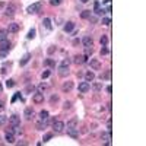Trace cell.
Returning a JSON list of instances; mask_svg holds the SVG:
<instances>
[{
	"mask_svg": "<svg viewBox=\"0 0 146 146\" xmlns=\"http://www.w3.org/2000/svg\"><path fill=\"white\" fill-rule=\"evenodd\" d=\"M41 7H42V3L41 2H36V3H32L31 6H28V13H31V15H34V13H38L40 10H41Z\"/></svg>",
	"mask_w": 146,
	"mask_h": 146,
	"instance_id": "1",
	"label": "cell"
},
{
	"mask_svg": "<svg viewBox=\"0 0 146 146\" xmlns=\"http://www.w3.org/2000/svg\"><path fill=\"white\" fill-rule=\"evenodd\" d=\"M21 29V26H19V23H16V22H12V23H9V28H7V32L9 34H16V32Z\"/></svg>",
	"mask_w": 146,
	"mask_h": 146,
	"instance_id": "2",
	"label": "cell"
},
{
	"mask_svg": "<svg viewBox=\"0 0 146 146\" xmlns=\"http://www.w3.org/2000/svg\"><path fill=\"white\" fill-rule=\"evenodd\" d=\"M53 129H54L56 133L63 132V130H64V123H63V121H54V123H53Z\"/></svg>",
	"mask_w": 146,
	"mask_h": 146,
	"instance_id": "3",
	"label": "cell"
},
{
	"mask_svg": "<svg viewBox=\"0 0 146 146\" xmlns=\"http://www.w3.org/2000/svg\"><path fill=\"white\" fill-rule=\"evenodd\" d=\"M89 88H91V86H89V82H86V80L79 83V92H82V94L88 92V91H89Z\"/></svg>",
	"mask_w": 146,
	"mask_h": 146,
	"instance_id": "4",
	"label": "cell"
},
{
	"mask_svg": "<svg viewBox=\"0 0 146 146\" xmlns=\"http://www.w3.org/2000/svg\"><path fill=\"white\" fill-rule=\"evenodd\" d=\"M82 44L83 47H92V44H94V40H92V36H83L82 38Z\"/></svg>",
	"mask_w": 146,
	"mask_h": 146,
	"instance_id": "5",
	"label": "cell"
},
{
	"mask_svg": "<svg viewBox=\"0 0 146 146\" xmlns=\"http://www.w3.org/2000/svg\"><path fill=\"white\" fill-rule=\"evenodd\" d=\"M9 123L13 126V127H16V126H19L21 124V120H19V117L16 114H13L12 117H9Z\"/></svg>",
	"mask_w": 146,
	"mask_h": 146,
	"instance_id": "6",
	"label": "cell"
},
{
	"mask_svg": "<svg viewBox=\"0 0 146 146\" xmlns=\"http://www.w3.org/2000/svg\"><path fill=\"white\" fill-rule=\"evenodd\" d=\"M61 89H63V92H70L73 89V82L72 80H67V82L63 83V86H61Z\"/></svg>",
	"mask_w": 146,
	"mask_h": 146,
	"instance_id": "7",
	"label": "cell"
},
{
	"mask_svg": "<svg viewBox=\"0 0 146 146\" xmlns=\"http://www.w3.org/2000/svg\"><path fill=\"white\" fill-rule=\"evenodd\" d=\"M32 99H34V102H35V104H41L42 101H44V94L38 92V94H35V95L32 96Z\"/></svg>",
	"mask_w": 146,
	"mask_h": 146,
	"instance_id": "8",
	"label": "cell"
},
{
	"mask_svg": "<svg viewBox=\"0 0 146 146\" xmlns=\"http://www.w3.org/2000/svg\"><path fill=\"white\" fill-rule=\"evenodd\" d=\"M0 50L9 51V50H10V42L7 41V40H3V41H0Z\"/></svg>",
	"mask_w": 146,
	"mask_h": 146,
	"instance_id": "9",
	"label": "cell"
},
{
	"mask_svg": "<svg viewBox=\"0 0 146 146\" xmlns=\"http://www.w3.org/2000/svg\"><path fill=\"white\" fill-rule=\"evenodd\" d=\"M86 60H88L86 56H82V54H80V56H75V60H73V61H75L76 64H83Z\"/></svg>",
	"mask_w": 146,
	"mask_h": 146,
	"instance_id": "10",
	"label": "cell"
},
{
	"mask_svg": "<svg viewBox=\"0 0 146 146\" xmlns=\"http://www.w3.org/2000/svg\"><path fill=\"white\" fill-rule=\"evenodd\" d=\"M23 115H25V118L26 120H32V117H34V110L32 108H25V113H23Z\"/></svg>",
	"mask_w": 146,
	"mask_h": 146,
	"instance_id": "11",
	"label": "cell"
},
{
	"mask_svg": "<svg viewBox=\"0 0 146 146\" xmlns=\"http://www.w3.org/2000/svg\"><path fill=\"white\" fill-rule=\"evenodd\" d=\"M6 16H9V18H12L15 15V6L13 5H9L7 7H6V12H5Z\"/></svg>",
	"mask_w": 146,
	"mask_h": 146,
	"instance_id": "12",
	"label": "cell"
},
{
	"mask_svg": "<svg viewBox=\"0 0 146 146\" xmlns=\"http://www.w3.org/2000/svg\"><path fill=\"white\" fill-rule=\"evenodd\" d=\"M91 69H94V70H99V69H101V63L96 59H91Z\"/></svg>",
	"mask_w": 146,
	"mask_h": 146,
	"instance_id": "13",
	"label": "cell"
},
{
	"mask_svg": "<svg viewBox=\"0 0 146 146\" xmlns=\"http://www.w3.org/2000/svg\"><path fill=\"white\" fill-rule=\"evenodd\" d=\"M35 127H36V130H44V129L47 127V120H40V121L35 124Z\"/></svg>",
	"mask_w": 146,
	"mask_h": 146,
	"instance_id": "14",
	"label": "cell"
},
{
	"mask_svg": "<svg viewBox=\"0 0 146 146\" xmlns=\"http://www.w3.org/2000/svg\"><path fill=\"white\" fill-rule=\"evenodd\" d=\"M67 134L69 136H72V137H79V132H78V127L76 129H67Z\"/></svg>",
	"mask_w": 146,
	"mask_h": 146,
	"instance_id": "15",
	"label": "cell"
},
{
	"mask_svg": "<svg viewBox=\"0 0 146 146\" xmlns=\"http://www.w3.org/2000/svg\"><path fill=\"white\" fill-rule=\"evenodd\" d=\"M76 126H78V118L76 117H73L70 121H67V129H76Z\"/></svg>",
	"mask_w": 146,
	"mask_h": 146,
	"instance_id": "16",
	"label": "cell"
},
{
	"mask_svg": "<svg viewBox=\"0 0 146 146\" xmlns=\"http://www.w3.org/2000/svg\"><path fill=\"white\" fill-rule=\"evenodd\" d=\"M63 29H64V32H72L73 29H75V23H73V22H67L63 26Z\"/></svg>",
	"mask_w": 146,
	"mask_h": 146,
	"instance_id": "17",
	"label": "cell"
},
{
	"mask_svg": "<svg viewBox=\"0 0 146 146\" xmlns=\"http://www.w3.org/2000/svg\"><path fill=\"white\" fill-rule=\"evenodd\" d=\"M94 79H95V73L94 72H86L85 73V80H86V82H92Z\"/></svg>",
	"mask_w": 146,
	"mask_h": 146,
	"instance_id": "18",
	"label": "cell"
},
{
	"mask_svg": "<svg viewBox=\"0 0 146 146\" xmlns=\"http://www.w3.org/2000/svg\"><path fill=\"white\" fill-rule=\"evenodd\" d=\"M29 60H31V53H26V54L22 57V60H21V63H19V64H21V66H25Z\"/></svg>",
	"mask_w": 146,
	"mask_h": 146,
	"instance_id": "19",
	"label": "cell"
},
{
	"mask_svg": "<svg viewBox=\"0 0 146 146\" xmlns=\"http://www.w3.org/2000/svg\"><path fill=\"white\" fill-rule=\"evenodd\" d=\"M5 139H6V142H7V143H15V136H13V133H7V132H6Z\"/></svg>",
	"mask_w": 146,
	"mask_h": 146,
	"instance_id": "20",
	"label": "cell"
},
{
	"mask_svg": "<svg viewBox=\"0 0 146 146\" xmlns=\"http://www.w3.org/2000/svg\"><path fill=\"white\" fill-rule=\"evenodd\" d=\"M42 23H44V26H45L47 29H53V25H51V19L50 18H44Z\"/></svg>",
	"mask_w": 146,
	"mask_h": 146,
	"instance_id": "21",
	"label": "cell"
},
{
	"mask_svg": "<svg viewBox=\"0 0 146 146\" xmlns=\"http://www.w3.org/2000/svg\"><path fill=\"white\" fill-rule=\"evenodd\" d=\"M7 29H0V41H3V40H7Z\"/></svg>",
	"mask_w": 146,
	"mask_h": 146,
	"instance_id": "22",
	"label": "cell"
},
{
	"mask_svg": "<svg viewBox=\"0 0 146 146\" xmlns=\"http://www.w3.org/2000/svg\"><path fill=\"white\" fill-rule=\"evenodd\" d=\"M91 15H92L91 10H83L82 13H80V18H82V19H89V18H91Z\"/></svg>",
	"mask_w": 146,
	"mask_h": 146,
	"instance_id": "23",
	"label": "cell"
},
{
	"mask_svg": "<svg viewBox=\"0 0 146 146\" xmlns=\"http://www.w3.org/2000/svg\"><path fill=\"white\" fill-rule=\"evenodd\" d=\"M44 64H45V66H48V67H56V61H54L53 59L44 60Z\"/></svg>",
	"mask_w": 146,
	"mask_h": 146,
	"instance_id": "24",
	"label": "cell"
},
{
	"mask_svg": "<svg viewBox=\"0 0 146 146\" xmlns=\"http://www.w3.org/2000/svg\"><path fill=\"white\" fill-rule=\"evenodd\" d=\"M40 120H48V111H45V110L40 111Z\"/></svg>",
	"mask_w": 146,
	"mask_h": 146,
	"instance_id": "25",
	"label": "cell"
},
{
	"mask_svg": "<svg viewBox=\"0 0 146 146\" xmlns=\"http://www.w3.org/2000/svg\"><path fill=\"white\" fill-rule=\"evenodd\" d=\"M92 89L95 92H99L101 89H102V83H99V82H95L94 85H92Z\"/></svg>",
	"mask_w": 146,
	"mask_h": 146,
	"instance_id": "26",
	"label": "cell"
},
{
	"mask_svg": "<svg viewBox=\"0 0 146 146\" xmlns=\"http://www.w3.org/2000/svg\"><path fill=\"white\" fill-rule=\"evenodd\" d=\"M35 34H36L35 28H32V29H29V32H28L26 38H28V40H32V38H34V36H35Z\"/></svg>",
	"mask_w": 146,
	"mask_h": 146,
	"instance_id": "27",
	"label": "cell"
},
{
	"mask_svg": "<svg viewBox=\"0 0 146 146\" xmlns=\"http://www.w3.org/2000/svg\"><path fill=\"white\" fill-rule=\"evenodd\" d=\"M60 76H66V75H69V67H60Z\"/></svg>",
	"mask_w": 146,
	"mask_h": 146,
	"instance_id": "28",
	"label": "cell"
},
{
	"mask_svg": "<svg viewBox=\"0 0 146 146\" xmlns=\"http://www.w3.org/2000/svg\"><path fill=\"white\" fill-rule=\"evenodd\" d=\"M99 42H101V45H107V42H108V36L102 35L101 36V40H99Z\"/></svg>",
	"mask_w": 146,
	"mask_h": 146,
	"instance_id": "29",
	"label": "cell"
},
{
	"mask_svg": "<svg viewBox=\"0 0 146 146\" xmlns=\"http://www.w3.org/2000/svg\"><path fill=\"white\" fill-rule=\"evenodd\" d=\"M34 91H35V86H34V85H28L26 89H25V92H26V94H32Z\"/></svg>",
	"mask_w": 146,
	"mask_h": 146,
	"instance_id": "30",
	"label": "cell"
},
{
	"mask_svg": "<svg viewBox=\"0 0 146 146\" xmlns=\"http://www.w3.org/2000/svg\"><path fill=\"white\" fill-rule=\"evenodd\" d=\"M38 91L41 92V94H44V92L47 91V85H45V83H41V85L38 86Z\"/></svg>",
	"mask_w": 146,
	"mask_h": 146,
	"instance_id": "31",
	"label": "cell"
},
{
	"mask_svg": "<svg viewBox=\"0 0 146 146\" xmlns=\"http://www.w3.org/2000/svg\"><path fill=\"white\" fill-rule=\"evenodd\" d=\"M51 137H53V133H45V134H44V137H42V140H44V142H48Z\"/></svg>",
	"mask_w": 146,
	"mask_h": 146,
	"instance_id": "32",
	"label": "cell"
},
{
	"mask_svg": "<svg viewBox=\"0 0 146 146\" xmlns=\"http://www.w3.org/2000/svg\"><path fill=\"white\" fill-rule=\"evenodd\" d=\"M6 86H7V88H13V86H15V80H13V79L6 80Z\"/></svg>",
	"mask_w": 146,
	"mask_h": 146,
	"instance_id": "33",
	"label": "cell"
},
{
	"mask_svg": "<svg viewBox=\"0 0 146 146\" xmlns=\"http://www.w3.org/2000/svg\"><path fill=\"white\" fill-rule=\"evenodd\" d=\"M70 108H72V102H70V101H66L63 104V110H70Z\"/></svg>",
	"mask_w": 146,
	"mask_h": 146,
	"instance_id": "34",
	"label": "cell"
},
{
	"mask_svg": "<svg viewBox=\"0 0 146 146\" xmlns=\"http://www.w3.org/2000/svg\"><path fill=\"white\" fill-rule=\"evenodd\" d=\"M61 2H63V0H50V5L51 6H59V5H61Z\"/></svg>",
	"mask_w": 146,
	"mask_h": 146,
	"instance_id": "35",
	"label": "cell"
},
{
	"mask_svg": "<svg viewBox=\"0 0 146 146\" xmlns=\"http://www.w3.org/2000/svg\"><path fill=\"white\" fill-rule=\"evenodd\" d=\"M108 53H110V50L105 45H102V48H101V56H105V54H108Z\"/></svg>",
	"mask_w": 146,
	"mask_h": 146,
	"instance_id": "36",
	"label": "cell"
},
{
	"mask_svg": "<svg viewBox=\"0 0 146 146\" xmlns=\"http://www.w3.org/2000/svg\"><path fill=\"white\" fill-rule=\"evenodd\" d=\"M85 53H86V57H88V56H91L92 53H94L92 47H85Z\"/></svg>",
	"mask_w": 146,
	"mask_h": 146,
	"instance_id": "37",
	"label": "cell"
},
{
	"mask_svg": "<svg viewBox=\"0 0 146 146\" xmlns=\"http://www.w3.org/2000/svg\"><path fill=\"white\" fill-rule=\"evenodd\" d=\"M60 67H69V60L67 59H64L61 63H60Z\"/></svg>",
	"mask_w": 146,
	"mask_h": 146,
	"instance_id": "38",
	"label": "cell"
},
{
	"mask_svg": "<svg viewBox=\"0 0 146 146\" xmlns=\"http://www.w3.org/2000/svg\"><path fill=\"white\" fill-rule=\"evenodd\" d=\"M48 76H50V70H45V72L41 73V78H42V79H47Z\"/></svg>",
	"mask_w": 146,
	"mask_h": 146,
	"instance_id": "39",
	"label": "cell"
},
{
	"mask_svg": "<svg viewBox=\"0 0 146 146\" xmlns=\"http://www.w3.org/2000/svg\"><path fill=\"white\" fill-rule=\"evenodd\" d=\"M108 78H110V70H108L107 73H104V75H101V76H99L101 80H104V79H108Z\"/></svg>",
	"mask_w": 146,
	"mask_h": 146,
	"instance_id": "40",
	"label": "cell"
},
{
	"mask_svg": "<svg viewBox=\"0 0 146 146\" xmlns=\"http://www.w3.org/2000/svg\"><path fill=\"white\" fill-rule=\"evenodd\" d=\"M110 23H111L110 18H102V25H110Z\"/></svg>",
	"mask_w": 146,
	"mask_h": 146,
	"instance_id": "41",
	"label": "cell"
},
{
	"mask_svg": "<svg viewBox=\"0 0 146 146\" xmlns=\"http://www.w3.org/2000/svg\"><path fill=\"white\" fill-rule=\"evenodd\" d=\"M95 13H96V15H104V9H99V7H96V9H95Z\"/></svg>",
	"mask_w": 146,
	"mask_h": 146,
	"instance_id": "42",
	"label": "cell"
},
{
	"mask_svg": "<svg viewBox=\"0 0 146 146\" xmlns=\"http://www.w3.org/2000/svg\"><path fill=\"white\" fill-rule=\"evenodd\" d=\"M7 54H9V51H3V50H0V57H6Z\"/></svg>",
	"mask_w": 146,
	"mask_h": 146,
	"instance_id": "43",
	"label": "cell"
},
{
	"mask_svg": "<svg viewBox=\"0 0 146 146\" xmlns=\"http://www.w3.org/2000/svg\"><path fill=\"white\" fill-rule=\"evenodd\" d=\"M6 120H7L6 117H3V115H0V126H2L3 123H6Z\"/></svg>",
	"mask_w": 146,
	"mask_h": 146,
	"instance_id": "44",
	"label": "cell"
},
{
	"mask_svg": "<svg viewBox=\"0 0 146 146\" xmlns=\"http://www.w3.org/2000/svg\"><path fill=\"white\" fill-rule=\"evenodd\" d=\"M57 101H59V96H57V95L51 96V102H57Z\"/></svg>",
	"mask_w": 146,
	"mask_h": 146,
	"instance_id": "45",
	"label": "cell"
},
{
	"mask_svg": "<svg viewBox=\"0 0 146 146\" xmlns=\"http://www.w3.org/2000/svg\"><path fill=\"white\" fill-rule=\"evenodd\" d=\"M89 19H91L92 23H96V21H98V19H96V16H92V15H91V18H89Z\"/></svg>",
	"mask_w": 146,
	"mask_h": 146,
	"instance_id": "46",
	"label": "cell"
},
{
	"mask_svg": "<svg viewBox=\"0 0 146 146\" xmlns=\"http://www.w3.org/2000/svg\"><path fill=\"white\" fill-rule=\"evenodd\" d=\"M3 110H5V102H3V101H0V113H2Z\"/></svg>",
	"mask_w": 146,
	"mask_h": 146,
	"instance_id": "47",
	"label": "cell"
},
{
	"mask_svg": "<svg viewBox=\"0 0 146 146\" xmlns=\"http://www.w3.org/2000/svg\"><path fill=\"white\" fill-rule=\"evenodd\" d=\"M79 42H80V41H79L78 38H76V40H73V45H78Z\"/></svg>",
	"mask_w": 146,
	"mask_h": 146,
	"instance_id": "48",
	"label": "cell"
},
{
	"mask_svg": "<svg viewBox=\"0 0 146 146\" xmlns=\"http://www.w3.org/2000/svg\"><path fill=\"white\" fill-rule=\"evenodd\" d=\"M111 91H113V88H111V86H107V92H108V94H111Z\"/></svg>",
	"mask_w": 146,
	"mask_h": 146,
	"instance_id": "49",
	"label": "cell"
},
{
	"mask_svg": "<svg viewBox=\"0 0 146 146\" xmlns=\"http://www.w3.org/2000/svg\"><path fill=\"white\" fill-rule=\"evenodd\" d=\"M80 2H82V3H88V2H89V0H80Z\"/></svg>",
	"mask_w": 146,
	"mask_h": 146,
	"instance_id": "50",
	"label": "cell"
},
{
	"mask_svg": "<svg viewBox=\"0 0 146 146\" xmlns=\"http://www.w3.org/2000/svg\"><path fill=\"white\" fill-rule=\"evenodd\" d=\"M2 91H3V86H2V85H0V92H2Z\"/></svg>",
	"mask_w": 146,
	"mask_h": 146,
	"instance_id": "51",
	"label": "cell"
}]
</instances>
